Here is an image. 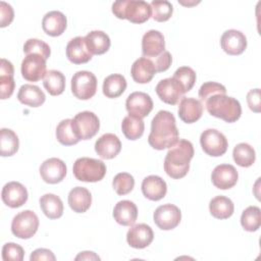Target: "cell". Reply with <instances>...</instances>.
I'll return each mask as SVG.
<instances>
[{
	"label": "cell",
	"mask_w": 261,
	"mask_h": 261,
	"mask_svg": "<svg viewBox=\"0 0 261 261\" xmlns=\"http://www.w3.org/2000/svg\"><path fill=\"white\" fill-rule=\"evenodd\" d=\"M126 89V80L122 74L113 73L108 75L103 82V94L107 98H117L123 94Z\"/></svg>",
	"instance_id": "obj_33"
},
{
	"label": "cell",
	"mask_w": 261,
	"mask_h": 261,
	"mask_svg": "<svg viewBox=\"0 0 261 261\" xmlns=\"http://www.w3.org/2000/svg\"><path fill=\"white\" fill-rule=\"evenodd\" d=\"M14 74V68L10 61L2 58L0 63V94L1 99H7L9 98L15 87V83L13 80Z\"/></svg>",
	"instance_id": "obj_30"
},
{
	"label": "cell",
	"mask_w": 261,
	"mask_h": 261,
	"mask_svg": "<svg viewBox=\"0 0 261 261\" xmlns=\"http://www.w3.org/2000/svg\"><path fill=\"white\" fill-rule=\"evenodd\" d=\"M66 56L74 64L87 63L92 59V54L87 48L85 37H75L66 45Z\"/></svg>",
	"instance_id": "obj_22"
},
{
	"label": "cell",
	"mask_w": 261,
	"mask_h": 261,
	"mask_svg": "<svg viewBox=\"0 0 261 261\" xmlns=\"http://www.w3.org/2000/svg\"><path fill=\"white\" fill-rule=\"evenodd\" d=\"M156 72L157 71L154 62L147 57H141L137 59L130 68L133 80L138 84H147L151 82Z\"/></svg>",
	"instance_id": "obj_25"
},
{
	"label": "cell",
	"mask_w": 261,
	"mask_h": 261,
	"mask_svg": "<svg viewBox=\"0 0 261 261\" xmlns=\"http://www.w3.org/2000/svg\"><path fill=\"white\" fill-rule=\"evenodd\" d=\"M56 139L61 145L64 146L75 145L80 142V139L73 132L70 118L63 119L58 123L56 127Z\"/></svg>",
	"instance_id": "obj_38"
},
{
	"label": "cell",
	"mask_w": 261,
	"mask_h": 261,
	"mask_svg": "<svg viewBox=\"0 0 261 261\" xmlns=\"http://www.w3.org/2000/svg\"><path fill=\"white\" fill-rule=\"evenodd\" d=\"M92 204V196L88 189L75 187L68 193V205L76 213L86 212Z\"/></svg>",
	"instance_id": "obj_28"
},
{
	"label": "cell",
	"mask_w": 261,
	"mask_h": 261,
	"mask_svg": "<svg viewBox=\"0 0 261 261\" xmlns=\"http://www.w3.org/2000/svg\"><path fill=\"white\" fill-rule=\"evenodd\" d=\"M232 157L239 166L250 167L255 162L256 153L251 145L247 143H240L233 148Z\"/></svg>",
	"instance_id": "obj_37"
},
{
	"label": "cell",
	"mask_w": 261,
	"mask_h": 261,
	"mask_svg": "<svg viewBox=\"0 0 261 261\" xmlns=\"http://www.w3.org/2000/svg\"><path fill=\"white\" fill-rule=\"evenodd\" d=\"M241 224L247 231H256L261 225V210L257 206H249L241 216Z\"/></svg>",
	"instance_id": "obj_39"
},
{
	"label": "cell",
	"mask_w": 261,
	"mask_h": 261,
	"mask_svg": "<svg viewBox=\"0 0 261 261\" xmlns=\"http://www.w3.org/2000/svg\"><path fill=\"white\" fill-rule=\"evenodd\" d=\"M165 49L164 36L161 32L150 30L142 38V52L145 57H157Z\"/></svg>",
	"instance_id": "obj_19"
},
{
	"label": "cell",
	"mask_w": 261,
	"mask_h": 261,
	"mask_svg": "<svg viewBox=\"0 0 261 261\" xmlns=\"http://www.w3.org/2000/svg\"><path fill=\"white\" fill-rule=\"evenodd\" d=\"M88 50L93 55H101L106 53L110 48V38L102 31H92L85 37Z\"/></svg>",
	"instance_id": "obj_29"
},
{
	"label": "cell",
	"mask_w": 261,
	"mask_h": 261,
	"mask_svg": "<svg viewBox=\"0 0 261 261\" xmlns=\"http://www.w3.org/2000/svg\"><path fill=\"white\" fill-rule=\"evenodd\" d=\"M43 85L51 96H58L65 89V76L61 71L51 69L43 79Z\"/></svg>",
	"instance_id": "obj_34"
},
{
	"label": "cell",
	"mask_w": 261,
	"mask_h": 261,
	"mask_svg": "<svg viewBox=\"0 0 261 261\" xmlns=\"http://www.w3.org/2000/svg\"><path fill=\"white\" fill-rule=\"evenodd\" d=\"M214 94H226V89L223 85L215 82L204 83L199 89V98L201 102H204Z\"/></svg>",
	"instance_id": "obj_44"
},
{
	"label": "cell",
	"mask_w": 261,
	"mask_h": 261,
	"mask_svg": "<svg viewBox=\"0 0 261 261\" xmlns=\"http://www.w3.org/2000/svg\"><path fill=\"white\" fill-rule=\"evenodd\" d=\"M40 207L43 213L50 219H57L63 214V203L61 199L54 194H45L40 200Z\"/></svg>",
	"instance_id": "obj_31"
},
{
	"label": "cell",
	"mask_w": 261,
	"mask_h": 261,
	"mask_svg": "<svg viewBox=\"0 0 261 261\" xmlns=\"http://www.w3.org/2000/svg\"><path fill=\"white\" fill-rule=\"evenodd\" d=\"M173 77L176 79L185 88L186 93L191 91L196 82V72L193 68L189 66H181L177 68L173 74Z\"/></svg>",
	"instance_id": "obj_43"
},
{
	"label": "cell",
	"mask_w": 261,
	"mask_h": 261,
	"mask_svg": "<svg viewBox=\"0 0 261 261\" xmlns=\"http://www.w3.org/2000/svg\"><path fill=\"white\" fill-rule=\"evenodd\" d=\"M14 17L13 8L10 4L1 1L0 2V27L5 28L11 23Z\"/></svg>",
	"instance_id": "obj_46"
},
{
	"label": "cell",
	"mask_w": 261,
	"mask_h": 261,
	"mask_svg": "<svg viewBox=\"0 0 261 261\" xmlns=\"http://www.w3.org/2000/svg\"><path fill=\"white\" fill-rule=\"evenodd\" d=\"M113 217L118 224L123 226H130L137 220L138 208L136 204L129 200L119 201L114 206Z\"/></svg>",
	"instance_id": "obj_26"
},
{
	"label": "cell",
	"mask_w": 261,
	"mask_h": 261,
	"mask_svg": "<svg viewBox=\"0 0 261 261\" xmlns=\"http://www.w3.org/2000/svg\"><path fill=\"white\" fill-rule=\"evenodd\" d=\"M21 75L29 82H38L45 77L46 59L39 54H29L21 61Z\"/></svg>",
	"instance_id": "obj_11"
},
{
	"label": "cell",
	"mask_w": 261,
	"mask_h": 261,
	"mask_svg": "<svg viewBox=\"0 0 261 261\" xmlns=\"http://www.w3.org/2000/svg\"><path fill=\"white\" fill-rule=\"evenodd\" d=\"M209 211L217 219H226L233 214L234 205L229 198L216 196L209 203Z\"/></svg>",
	"instance_id": "obj_32"
},
{
	"label": "cell",
	"mask_w": 261,
	"mask_h": 261,
	"mask_svg": "<svg viewBox=\"0 0 261 261\" xmlns=\"http://www.w3.org/2000/svg\"><path fill=\"white\" fill-rule=\"evenodd\" d=\"M150 5L152 8V17L154 20L163 22L171 17L173 6L169 1H152Z\"/></svg>",
	"instance_id": "obj_40"
},
{
	"label": "cell",
	"mask_w": 261,
	"mask_h": 261,
	"mask_svg": "<svg viewBox=\"0 0 261 261\" xmlns=\"http://www.w3.org/2000/svg\"><path fill=\"white\" fill-rule=\"evenodd\" d=\"M113 14L134 23H144L152 16L150 3L143 0H118L112 4Z\"/></svg>",
	"instance_id": "obj_4"
},
{
	"label": "cell",
	"mask_w": 261,
	"mask_h": 261,
	"mask_svg": "<svg viewBox=\"0 0 261 261\" xmlns=\"http://www.w3.org/2000/svg\"><path fill=\"white\" fill-rule=\"evenodd\" d=\"M193 144L188 140H178L168 150L164 159V170L174 179L182 178L190 169V162L194 156Z\"/></svg>",
	"instance_id": "obj_2"
},
{
	"label": "cell",
	"mask_w": 261,
	"mask_h": 261,
	"mask_svg": "<svg viewBox=\"0 0 261 261\" xmlns=\"http://www.w3.org/2000/svg\"><path fill=\"white\" fill-rule=\"evenodd\" d=\"M203 104L195 98L182 97L178 105V116L186 123H194L203 114Z\"/></svg>",
	"instance_id": "obj_21"
},
{
	"label": "cell",
	"mask_w": 261,
	"mask_h": 261,
	"mask_svg": "<svg viewBox=\"0 0 261 261\" xmlns=\"http://www.w3.org/2000/svg\"><path fill=\"white\" fill-rule=\"evenodd\" d=\"M97 91V79L88 70H80L71 77V92L80 100L91 99Z\"/></svg>",
	"instance_id": "obj_7"
},
{
	"label": "cell",
	"mask_w": 261,
	"mask_h": 261,
	"mask_svg": "<svg viewBox=\"0 0 261 261\" xmlns=\"http://www.w3.org/2000/svg\"><path fill=\"white\" fill-rule=\"evenodd\" d=\"M112 186L118 195H126L130 193L135 187L134 176L127 172H119L114 176Z\"/></svg>",
	"instance_id": "obj_41"
},
{
	"label": "cell",
	"mask_w": 261,
	"mask_h": 261,
	"mask_svg": "<svg viewBox=\"0 0 261 261\" xmlns=\"http://www.w3.org/2000/svg\"><path fill=\"white\" fill-rule=\"evenodd\" d=\"M220 45L228 55H240L247 48V38L241 31L227 30L221 36Z\"/></svg>",
	"instance_id": "obj_17"
},
{
	"label": "cell",
	"mask_w": 261,
	"mask_h": 261,
	"mask_svg": "<svg viewBox=\"0 0 261 261\" xmlns=\"http://www.w3.org/2000/svg\"><path fill=\"white\" fill-rule=\"evenodd\" d=\"M31 261H40V260H47V261H54L56 260L55 255L49 249L40 248L35 250L30 257Z\"/></svg>",
	"instance_id": "obj_49"
},
{
	"label": "cell",
	"mask_w": 261,
	"mask_h": 261,
	"mask_svg": "<svg viewBox=\"0 0 261 261\" xmlns=\"http://www.w3.org/2000/svg\"><path fill=\"white\" fill-rule=\"evenodd\" d=\"M142 193L151 201H159L167 193V185L158 175H149L142 181Z\"/></svg>",
	"instance_id": "obj_23"
},
{
	"label": "cell",
	"mask_w": 261,
	"mask_h": 261,
	"mask_svg": "<svg viewBox=\"0 0 261 261\" xmlns=\"http://www.w3.org/2000/svg\"><path fill=\"white\" fill-rule=\"evenodd\" d=\"M121 129L126 139L135 141L143 136L145 130V123L142 118L127 115L121 122Z\"/></svg>",
	"instance_id": "obj_36"
},
{
	"label": "cell",
	"mask_w": 261,
	"mask_h": 261,
	"mask_svg": "<svg viewBox=\"0 0 261 261\" xmlns=\"http://www.w3.org/2000/svg\"><path fill=\"white\" fill-rule=\"evenodd\" d=\"M75 260H100V257L96 255L94 252L85 251V252H81L75 257Z\"/></svg>",
	"instance_id": "obj_50"
},
{
	"label": "cell",
	"mask_w": 261,
	"mask_h": 261,
	"mask_svg": "<svg viewBox=\"0 0 261 261\" xmlns=\"http://www.w3.org/2000/svg\"><path fill=\"white\" fill-rule=\"evenodd\" d=\"M178 141V130L174 115L167 110H160L151 121L149 145L156 150L172 147Z\"/></svg>",
	"instance_id": "obj_1"
},
{
	"label": "cell",
	"mask_w": 261,
	"mask_h": 261,
	"mask_svg": "<svg viewBox=\"0 0 261 261\" xmlns=\"http://www.w3.org/2000/svg\"><path fill=\"white\" fill-rule=\"evenodd\" d=\"M28 191L18 181H9L4 185L1 193L3 203L10 208H18L28 201Z\"/></svg>",
	"instance_id": "obj_15"
},
{
	"label": "cell",
	"mask_w": 261,
	"mask_h": 261,
	"mask_svg": "<svg viewBox=\"0 0 261 261\" xmlns=\"http://www.w3.org/2000/svg\"><path fill=\"white\" fill-rule=\"evenodd\" d=\"M66 25V16L58 10H52L47 12L42 19L43 31L51 37L60 36L65 31Z\"/></svg>",
	"instance_id": "obj_24"
},
{
	"label": "cell",
	"mask_w": 261,
	"mask_h": 261,
	"mask_svg": "<svg viewBox=\"0 0 261 261\" xmlns=\"http://www.w3.org/2000/svg\"><path fill=\"white\" fill-rule=\"evenodd\" d=\"M71 125L80 140H89L98 133L100 121L94 112L82 111L71 119Z\"/></svg>",
	"instance_id": "obj_8"
},
{
	"label": "cell",
	"mask_w": 261,
	"mask_h": 261,
	"mask_svg": "<svg viewBox=\"0 0 261 261\" xmlns=\"http://www.w3.org/2000/svg\"><path fill=\"white\" fill-rule=\"evenodd\" d=\"M155 224L162 230L175 228L181 219L179 208L173 204H164L159 206L153 214Z\"/></svg>",
	"instance_id": "obj_10"
},
{
	"label": "cell",
	"mask_w": 261,
	"mask_h": 261,
	"mask_svg": "<svg viewBox=\"0 0 261 261\" xmlns=\"http://www.w3.org/2000/svg\"><path fill=\"white\" fill-rule=\"evenodd\" d=\"M72 172L77 180L96 182L100 181L105 176L106 165L102 160L89 157H81L74 161Z\"/></svg>",
	"instance_id": "obj_5"
},
{
	"label": "cell",
	"mask_w": 261,
	"mask_h": 261,
	"mask_svg": "<svg viewBox=\"0 0 261 261\" xmlns=\"http://www.w3.org/2000/svg\"><path fill=\"white\" fill-rule=\"evenodd\" d=\"M200 144L203 151L213 157L223 155L228 147L225 136L215 128H207L200 136Z\"/></svg>",
	"instance_id": "obj_9"
},
{
	"label": "cell",
	"mask_w": 261,
	"mask_h": 261,
	"mask_svg": "<svg viewBox=\"0 0 261 261\" xmlns=\"http://www.w3.org/2000/svg\"><path fill=\"white\" fill-rule=\"evenodd\" d=\"M23 52L29 54H39L46 60L50 57L51 49L50 46L39 39H29L23 45Z\"/></svg>",
	"instance_id": "obj_42"
},
{
	"label": "cell",
	"mask_w": 261,
	"mask_h": 261,
	"mask_svg": "<svg viewBox=\"0 0 261 261\" xmlns=\"http://www.w3.org/2000/svg\"><path fill=\"white\" fill-rule=\"evenodd\" d=\"M40 174L42 179L47 184H58L66 175V165L59 158H49L40 166Z\"/></svg>",
	"instance_id": "obj_14"
},
{
	"label": "cell",
	"mask_w": 261,
	"mask_h": 261,
	"mask_svg": "<svg viewBox=\"0 0 261 261\" xmlns=\"http://www.w3.org/2000/svg\"><path fill=\"white\" fill-rule=\"evenodd\" d=\"M39 218L32 210H23L16 214L11 222L12 233L22 240L32 238L38 230Z\"/></svg>",
	"instance_id": "obj_6"
},
{
	"label": "cell",
	"mask_w": 261,
	"mask_h": 261,
	"mask_svg": "<svg viewBox=\"0 0 261 261\" xmlns=\"http://www.w3.org/2000/svg\"><path fill=\"white\" fill-rule=\"evenodd\" d=\"M125 108L128 112V115L143 119L152 111L153 101L147 93L134 92L126 98Z\"/></svg>",
	"instance_id": "obj_13"
},
{
	"label": "cell",
	"mask_w": 261,
	"mask_h": 261,
	"mask_svg": "<svg viewBox=\"0 0 261 261\" xmlns=\"http://www.w3.org/2000/svg\"><path fill=\"white\" fill-rule=\"evenodd\" d=\"M238 178V171L231 164H219L211 173L212 184L220 190L231 189L237 184Z\"/></svg>",
	"instance_id": "obj_16"
},
{
	"label": "cell",
	"mask_w": 261,
	"mask_h": 261,
	"mask_svg": "<svg viewBox=\"0 0 261 261\" xmlns=\"http://www.w3.org/2000/svg\"><path fill=\"white\" fill-rule=\"evenodd\" d=\"M121 150V142L114 134L102 135L95 143V151L102 159H112Z\"/></svg>",
	"instance_id": "obj_20"
},
{
	"label": "cell",
	"mask_w": 261,
	"mask_h": 261,
	"mask_svg": "<svg viewBox=\"0 0 261 261\" xmlns=\"http://www.w3.org/2000/svg\"><path fill=\"white\" fill-rule=\"evenodd\" d=\"M208 113L217 118L223 119L225 122L237 121L242 114V107L233 97L226 94H214L205 101Z\"/></svg>",
	"instance_id": "obj_3"
},
{
	"label": "cell",
	"mask_w": 261,
	"mask_h": 261,
	"mask_svg": "<svg viewBox=\"0 0 261 261\" xmlns=\"http://www.w3.org/2000/svg\"><path fill=\"white\" fill-rule=\"evenodd\" d=\"M154 239L152 228L146 223L133 225L126 233L127 244L135 249H144L148 247Z\"/></svg>",
	"instance_id": "obj_18"
},
{
	"label": "cell",
	"mask_w": 261,
	"mask_h": 261,
	"mask_svg": "<svg viewBox=\"0 0 261 261\" xmlns=\"http://www.w3.org/2000/svg\"><path fill=\"white\" fill-rule=\"evenodd\" d=\"M19 147L17 135L10 128L0 129V154L3 157L14 155Z\"/></svg>",
	"instance_id": "obj_35"
},
{
	"label": "cell",
	"mask_w": 261,
	"mask_h": 261,
	"mask_svg": "<svg viewBox=\"0 0 261 261\" xmlns=\"http://www.w3.org/2000/svg\"><path fill=\"white\" fill-rule=\"evenodd\" d=\"M171 62H172V57H171L170 52H168V51L162 52L159 56L155 57L154 64H155L156 71L162 72V71L167 70L171 65Z\"/></svg>",
	"instance_id": "obj_47"
},
{
	"label": "cell",
	"mask_w": 261,
	"mask_h": 261,
	"mask_svg": "<svg viewBox=\"0 0 261 261\" xmlns=\"http://www.w3.org/2000/svg\"><path fill=\"white\" fill-rule=\"evenodd\" d=\"M247 103L249 108L256 113H259L261 110V103H260V89H253L250 90L247 94Z\"/></svg>",
	"instance_id": "obj_48"
},
{
	"label": "cell",
	"mask_w": 261,
	"mask_h": 261,
	"mask_svg": "<svg viewBox=\"0 0 261 261\" xmlns=\"http://www.w3.org/2000/svg\"><path fill=\"white\" fill-rule=\"evenodd\" d=\"M23 256L22 247L15 243H6L2 248V259L4 261H21Z\"/></svg>",
	"instance_id": "obj_45"
},
{
	"label": "cell",
	"mask_w": 261,
	"mask_h": 261,
	"mask_svg": "<svg viewBox=\"0 0 261 261\" xmlns=\"http://www.w3.org/2000/svg\"><path fill=\"white\" fill-rule=\"evenodd\" d=\"M17 99L20 103L27 106L39 107L45 102L46 96L38 86L25 84L19 88Z\"/></svg>",
	"instance_id": "obj_27"
},
{
	"label": "cell",
	"mask_w": 261,
	"mask_h": 261,
	"mask_svg": "<svg viewBox=\"0 0 261 261\" xmlns=\"http://www.w3.org/2000/svg\"><path fill=\"white\" fill-rule=\"evenodd\" d=\"M155 91L160 100L169 105H175L186 93L184 86L173 76L161 80Z\"/></svg>",
	"instance_id": "obj_12"
}]
</instances>
